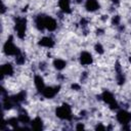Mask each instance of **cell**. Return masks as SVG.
<instances>
[{
  "label": "cell",
  "mask_w": 131,
  "mask_h": 131,
  "mask_svg": "<svg viewBox=\"0 0 131 131\" xmlns=\"http://www.w3.org/2000/svg\"><path fill=\"white\" fill-rule=\"evenodd\" d=\"M3 52L7 55V56H16L18 55L21 51L18 49V47L15 46L14 42H13V37L9 36L8 39L6 40V42L3 45Z\"/></svg>",
  "instance_id": "obj_1"
},
{
  "label": "cell",
  "mask_w": 131,
  "mask_h": 131,
  "mask_svg": "<svg viewBox=\"0 0 131 131\" xmlns=\"http://www.w3.org/2000/svg\"><path fill=\"white\" fill-rule=\"evenodd\" d=\"M55 115L57 118L60 120H66V121H71L73 119L72 115V107L68 103H62L60 106H57L55 110Z\"/></svg>",
  "instance_id": "obj_2"
},
{
  "label": "cell",
  "mask_w": 131,
  "mask_h": 131,
  "mask_svg": "<svg viewBox=\"0 0 131 131\" xmlns=\"http://www.w3.org/2000/svg\"><path fill=\"white\" fill-rule=\"evenodd\" d=\"M15 32H16V36L19 39H24L25 35H26V31H27V18L25 16H18L15 18Z\"/></svg>",
  "instance_id": "obj_3"
},
{
  "label": "cell",
  "mask_w": 131,
  "mask_h": 131,
  "mask_svg": "<svg viewBox=\"0 0 131 131\" xmlns=\"http://www.w3.org/2000/svg\"><path fill=\"white\" fill-rule=\"evenodd\" d=\"M101 98H102V100H103L105 103H107V104L110 105V107H111L112 110H117V108H119V104H118V102H117V100H116V98H115V96H114V94H113L112 92H110V91H104V92L102 93V95H101Z\"/></svg>",
  "instance_id": "obj_4"
},
{
  "label": "cell",
  "mask_w": 131,
  "mask_h": 131,
  "mask_svg": "<svg viewBox=\"0 0 131 131\" xmlns=\"http://www.w3.org/2000/svg\"><path fill=\"white\" fill-rule=\"evenodd\" d=\"M116 119L122 125L129 124L131 122V113L127 112L126 110H120L116 115Z\"/></svg>",
  "instance_id": "obj_5"
},
{
  "label": "cell",
  "mask_w": 131,
  "mask_h": 131,
  "mask_svg": "<svg viewBox=\"0 0 131 131\" xmlns=\"http://www.w3.org/2000/svg\"><path fill=\"white\" fill-rule=\"evenodd\" d=\"M60 89V86L57 85V86H45V88L42 90L41 94L45 97V98H53L59 91Z\"/></svg>",
  "instance_id": "obj_6"
},
{
  "label": "cell",
  "mask_w": 131,
  "mask_h": 131,
  "mask_svg": "<svg viewBox=\"0 0 131 131\" xmlns=\"http://www.w3.org/2000/svg\"><path fill=\"white\" fill-rule=\"evenodd\" d=\"M44 25H45V29L49 32H53L56 30L57 28V21L55 18H53L52 16H48L45 15L44 16Z\"/></svg>",
  "instance_id": "obj_7"
},
{
  "label": "cell",
  "mask_w": 131,
  "mask_h": 131,
  "mask_svg": "<svg viewBox=\"0 0 131 131\" xmlns=\"http://www.w3.org/2000/svg\"><path fill=\"white\" fill-rule=\"evenodd\" d=\"M79 60H80V63L82 66H90L92 62H93V57L91 55L90 52L88 51H83L81 52L80 54V57H79Z\"/></svg>",
  "instance_id": "obj_8"
},
{
  "label": "cell",
  "mask_w": 131,
  "mask_h": 131,
  "mask_svg": "<svg viewBox=\"0 0 131 131\" xmlns=\"http://www.w3.org/2000/svg\"><path fill=\"white\" fill-rule=\"evenodd\" d=\"M0 72H1V79H3L4 76H12L14 69L11 63H5V64L1 66Z\"/></svg>",
  "instance_id": "obj_9"
},
{
  "label": "cell",
  "mask_w": 131,
  "mask_h": 131,
  "mask_svg": "<svg viewBox=\"0 0 131 131\" xmlns=\"http://www.w3.org/2000/svg\"><path fill=\"white\" fill-rule=\"evenodd\" d=\"M58 6L62 13H71V0H58Z\"/></svg>",
  "instance_id": "obj_10"
},
{
  "label": "cell",
  "mask_w": 131,
  "mask_h": 131,
  "mask_svg": "<svg viewBox=\"0 0 131 131\" xmlns=\"http://www.w3.org/2000/svg\"><path fill=\"white\" fill-rule=\"evenodd\" d=\"M85 8H86L87 11L94 12L99 8V2L97 0H86Z\"/></svg>",
  "instance_id": "obj_11"
},
{
  "label": "cell",
  "mask_w": 131,
  "mask_h": 131,
  "mask_svg": "<svg viewBox=\"0 0 131 131\" xmlns=\"http://www.w3.org/2000/svg\"><path fill=\"white\" fill-rule=\"evenodd\" d=\"M38 44L42 47H45V48H52L54 46V40L51 38V37H48V36H45L43 37L39 42Z\"/></svg>",
  "instance_id": "obj_12"
},
{
  "label": "cell",
  "mask_w": 131,
  "mask_h": 131,
  "mask_svg": "<svg viewBox=\"0 0 131 131\" xmlns=\"http://www.w3.org/2000/svg\"><path fill=\"white\" fill-rule=\"evenodd\" d=\"M34 84H35V87L36 89L41 93L42 90L45 88V83H44V80L43 78L40 76V75H36L34 77Z\"/></svg>",
  "instance_id": "obj_13"
},
{
  "label": "cell",
  "mask_w": 131,
  "mask_h": 131,
  "mask_svg": "<svg viewBox=\"0 0 131 131\" xmlns=\"http://www.w3.org/2000/svg\"><path fill=\"white\" fill-rule=\"evenodd\" d=\"M17 118H18V120H19V122H20L21 124H29V123L31 122L30 117H29V115H28L27 111H26V110H24V108H19V111H18V115H17Z\"/></svg>",
  "instance_id": "obj_14"
},
{
  "label": "cell",
  "mask_w": 131,
  "mask_h": 131,
  "mask_svg": "<svg viewBox=\"0 0 131 131\" xmlns=\"http://www.w3.org/2000/svg\"><path fill=\"white\" fill-rule=\"evenodd\" d=\"M11 97H12L13 101L15 102V104L18 105V104H20L23 101L26 100V98H27V92L23 90V91L18 92L17 94H15V95H13V96H11Z\"/></svg>",
  "instance_id": "obj_15"
},
{
  "label": "cell",
  "mask_w": 131,
  "mask_h": 131,
  "mask_svg": "<svg viewBox=\"0 0 131 131\" xmlns=\"http://www.w3.org/2000/svg\"><path fill=\"white\" fill-rule=\"evenodd\" d=\"M30 124H31V128H32L33 130L39 131V130H42V129H43V121H42V119L39 118V117H37V118H35L34 120H32Z\"/></svg>",
  "instance_id": "obj_16"
},
{
  "label": "cell",
  "mask_w": 131,
  "mask_h": 131,
  "mask_svg": "<svg viewBox=\"0 0 131 131\" xmlns=\"http://www.w3.org/2000/svg\"><path fill=\"white\" fill-rule=\"evenodd\" d=\"M66 66H67V61L63 60V59H61V58H55V59L53 60V67H54L57 71L63 70V69L66 68Z\"/></svg>",
  "instance_id": "obj_17"
},
{
  "label": "cell",
  "mask_w": 131,
  "mask_h": 131,
  "mask_svg": "<svg viewBox=\"0 0 131 131\" xmlns=\"http://www.w3.org/2000/svg\"><path fill=\"white\" fill-rule=\"evenodd\" d=\"M5 122H6V124H7V125L11 126L12 128H17L18 123H20V122H19V120H18V118H16V117L9 118V119H8V120H6Z\"/></svg>",
  "instance_id": "obj_18"
},
{
  "label": "cell",
  "mask_w": 131,
  "mask_h": 131,
  "mask_svg": "<svg viewBox=\"0 0 131 131\" xmlns=\"http://www.w3.org/2000/svg\"><path fill=\"white\" fill-rule=\"evenodd\" d=\"M116 80L118 82L119 85H123L125 83V76L123 74V72H119V73H116Z\"/></svg>",
  "instance_id": "obj_19"
},
{
  "label": "cell",
  "mask_w": 131,
  "mask_h": 131,
  "mask_svg": "<svg viewBox=\"0 0 131 131\" xmlns=\"http://www.w3.org/2000/svg\"><path fill=\"white\" fill-rule=\"evenodd\" d=\"M25 61H26V57H25V55H24L21 52H20L18 55L15 56V63H16V64L21 66V64L25 63Z\"/></svg>",
  "instance_id": "obj_20"
},
{
  "label": "cell",
  "mask_w": 131,
  "mask_h": 131,
  "mask_svg": "<svg viewBox=\"0 0 131 131\" xmlns=\"http://www.w3.org/2000/svg\"><path fill=\"white\" fill-rule=\"evenodd\" d=\"M94 49L95 51L98 53V54H102L104 52V49H103V46L100 44V43H96L95 46H94Z\"/></svg>",
  "instance_id": "obj_21"
},
{
  "label": "cell",
  "mask_w": 131,
  "mask_h": 131,
  "mask_svg": "<svg viewBox=\"0 0 131 131\" xmlns=\"http://www.w3.org/2000/svg\"><path fill=\"white\" fill-rule=\"evenodd\" d=\"M120 21H121V17L120 15H114L113 18H112V24L114 26H120Z\"/></svg>",
  "instance_id": "obj_22"
},
{
  "label": "cell",
  "mask_w": 131,
  "mask_h": 131,
  "mask_svg": "<svg viewBox=\"0 0 131 131\" xmlns=\"http://www.w3.org/2000/svg\"><path fill=\"white\" fill-rule=\"evenodd\" d=\"M88 25V19L86 17H82L81 20H80V26L82 27V29H85Z\"/></svg>",
  "instance_id": "obj_23"
},
{
  "label": "cell",
  "mask_w": 131,
  "mask_h": 131,
  "mask_svg": "<svg viewBox=\"0 0 131 131\" xmlns=\"http://www.w3.org/2000/svg\"><path fill=\"white\" fill-rule=\"evenodd\" d=\"M46 69H47V63L44 62V61H41V62L39 63V70L42 71V72H44Z\"/></svg>",
  "instance_id": "obj_24"
},
{
  "label": "cell",
  "mask_w": 131,
  "mask_h": 131,
  "mask_svg": "<svg viewBox=\"0 0 131 131\" xmlns=\"http://www.w3.org/2000/svg\"><path fill=\"white\" fill-rule=\"evenodd\" d=\"M71 88L74 89V90H76V91H78V90L81 89V86H80L79 84H77V83H73V84L71 85Z\"/></svg>",
  "instance_id": "obj_25"
},
{
  "label": "cell",
  "mask_w": 131,
  "mask_h": 131,
  "mask_svg": "<svg viewBox=\"0 0 131 131\" xmlns=\"http://www.w3.org/2000/svg\"><path fill=\"white\" fill-rule=\"evenodd\" d=\"M84 128H85V126H84L83 123H77V125H76V130H81V129H84Z\"/></svg>",
  "instance_id": "obj_26"
},
{
  "label": "cell",
  "mask_w": 131,
  "mask_h": 131,
  "mask_svg": "<svg viewBox=\"0 0 131 131\" xmlns=\"http://www.w3.org/2000/svg\"><path fill=\"white\" fill-rule=\"evenodd\" d=\"M106 128L103 126V125H101V124H97L96 126H95V130H105Z\"/></svg>",
  "instance_id": "obj_27"
},
{
  "label": "cell",
  "mask_w": 131,
  "mask_h": 131,
  "mask_svg": "<svg viewBox=\"0 0 131 131\" xmlns=\"http://www.w3.org/2000/svg\"><path fill=\"white\" fill-rule=\"evenodd\" d=\"M6 11V7H5V5H4V3H2V7H1V13L2 14H4V12Z\"/></svg>",
  "instance_id": "obj_28"
},
{
  "label": "cell",
  "mask_w": 131,
  "mask_h": 131,
  "mask_svg": "<svg viewBox=\"0 0 131 131\" xmlns=\"http://www.w3.org/2000/svg\"><path fill=\"white\" fill-rule=\"evenodd\" d=\"M86 115H87V112L86 111H82V112H80V117H86Z\"/></svg>",
  "instance_id": "obj_29"
},
{
  "label": "cell",
  "mask_w": 131,
  "mask_h": 131,
  "mask_svg": "<svg viewBox=\"0 0 131 131\" xmlns=\"http://www.w3.org/2000/svg\"><path fill=\"white\" fill-rule=\"evenodd\" d=\"M112 1V3L114 4V5H118L119 3H120V0H111Z\"/></svg>",
  "instance_id": "obj_30"
},
{
  "label": "cell",
  "mask_w": 131,
  "mask_h": 131,
  "mask_svg": "<svg viewBox=\"0 0 131 131\" xmlns=\"http://www.w3.org/2000/svg\"><path fill=\"white\" fill-rule=\"evenodd\" d=\"M101 34H103V30L102 29H98L97 30V35H101Z\"/></svg>",
  "instance_id": "obj_31"
},
{
  "label": "cell",
  "mask_w": 131,
  "mask_h": 131,
  "mask_svg": "<svg viewBox=\"0 0 131 131\" xmlns=\"http://www.w3.org/2000/svg\"><path fill=\"white\" fill-rule=\"evenodd\" d=\"M129 61H130V62H131V56H130V57H129Z\"/></svg>",
  "instance_id": "obj_32"
}]
</instances>
